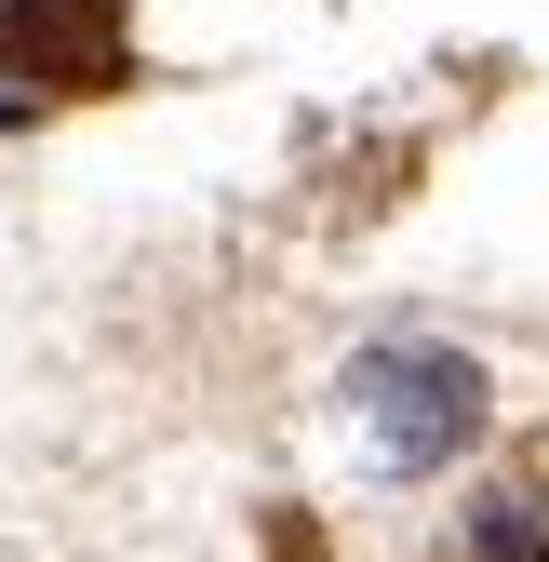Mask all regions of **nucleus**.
<instances>
[{
    "instance_id": "f257e3e1",
    "label": "nucleus",
    "mask_w": 549,
    "mask_h": 562,
    "mask_svg": "<svg viewBox=\"0 0 549 562\" xmlns=\"http://www.w3.org/2000/svg\"><path fill=\"white\" fill-rule=\"evenodd\" d=\"M349 402H362V442L389 469H442V456L483 442V415H496V389H483L469 348H376V362L349 375Z\"/></svg>"
},
{
    "instance_id": "f03ea898",
    "label": "nucleus",
    "mask_w": 549,
    "mask_h": 562,
    "mask_svg": "<svg viewBox=\"0 0 549 562\" xmlns=\"http://www.w3.org/2000/svg\"><path fill=\"white\" fill-rule=\"evenodd\" d=\"M0 67L41 94L121 81V0H0Z\"/></svg>"
}]
</instances>
